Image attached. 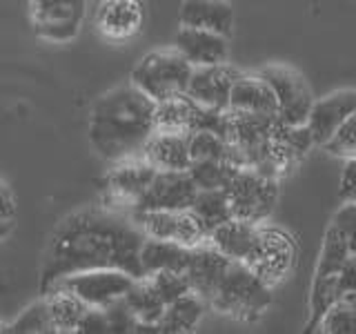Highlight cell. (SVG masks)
Wrapping results in <instances>:
<instances>
[{
    "label": "cell",
    "instance_id": "cell-1",
    "mask_svg": "<svg viewBox=\"0 0 356 334\" xmlns=\"http://www.w3.org/2000/svg\"><path fill=\"white\" fill-rule=\"evenodd\" d=\"M143 232L127 214L111 209H81L67 216L44 252L38 289L40 294L60 278L85 270H122L143 278L140 245Z\"/></svg>",
    "mask_w": 356,
    "mask_h": 334
},
{
    "label": "cell",
    "instance_id": "cell-2",
    "mask_svg": "<svg viewBox=\"0 0 356 334\" xmlns=\"http://www.w3.org/2000/svg\"><path fill=\"white\" fill-rule=\"evenodd\" d=\"M154 100L131 83L103 94L89 114V143L107 163L140 156L154 134Z\"/></svg>",
    "mask_w": 356,
    "mask_h": 334
},
{
    "label": "cell",
    "instance_id": "cell-3",
    "mask_svg": "<svg viewBox=\"0 0 356 334\" xmlns=\"http://www.w3.org/2000/svg\"><path fill=\"white\" fill-rule=\"evenodd\" d=\"M207 305L225 317L252 323L259 321L272 305V287L265 285L243 263L232 261Z\"/></svg>",
    "mask_w": 356,
    "mask_h": 334
},
{
    "label": "cell",
    "instance_id": "cell-4",
    "mask_svg": "<svg viewBox=\"0 0 356 334\" xmlns=\"http://www.w3.org/2000/svg\"><path fill=\"white\" fill-rule=\"evenodd\" d=\"M194 67L176 49L149 51L131 70V85L149 96L154 103L185 94Z\"/></svg>",
    "mask_w": 356,
    "mask_h": 334
},
{
    "label": "cell",
    "instance_id": "cell-5",
    "mask_svg": "<svg viewBox=\"0 0 356 334\" xmlns=\"http://www.w3.org/2000/svg\"><path fill=\"white\" fill-rule=\"evenodd\" d=\"M232 218L261 225L272 216L278 200V178L265 176L252 167H238L225 185Z\"/></svg>",
    "mask_w": 356,
    "mask_h": 334
},
{
    "label": "cell",
    "instance_id": "cell-6",
    "mask_svg": "<svg viewBox=\"0 0 356 334\" xmlns=\"http://www.w3.org/2000/svg\"><path fill=\"white\" fill-rule=\"evenodd\" d=\"M296 263V241L281 228H270L261 223L256 230L252 250L243 259V265L254 272L265 285H278L289 276Z\"/></svg>",
    "mask_w": 356,
    "mask_h": 334
},
{
    "label": "cell",
    "instance_id": "cell-7",
    "mask_svg": "<svg viewBox=\"0 0 356 334\" xmlns=\"http://www.w3.org/2000/svg\"><path fill=\"white\" fill-rule=\"evenodd\" d=\"M270 85L276 98V118L285 125H305L312 107V92L305 78L287 65H267L256 72Z\"/></svg>",
    "mask_w": 356,
    "mask_h": 334
},
{
    "label": "cell",
    "instance_id": "cell-8",
    "mask_svg": "<svg viewBox=\"0 0 356 334\" xmlns=\"http://www.w3.org/2000/svg\"><path fill=\"white\" fill-rule=\"evenodd\" d=\"M87 16V0H31L29 20L33 31L47 42H70L78 36Z\"/></svg>",
    "mask_w": 356,
    "mask_h": 334
},
{
    "label": "cell",
    "instance_id": "cell-9",
    "mask_svg": "<svg viewBox=\"0 0 356 334\" xmlns=\"http://www.w3.org/2000/svg\"><path fill=\"white\" fill-rule=\"evenodd\" d=\"M136 281L131 274L122 270H85L60 278L54 287H60L78 296L87 308H105L111 301L122 299ZM51 289V287H49ZM47 289V292H49Z\"/></svg>",
    "mask_w": 356,
    "mask_h": 334
},
{
    "label": "cell",
    "instance_id": "cell-10",
    "mask_svg": "<svg viewBox=\"0 0 356 334\" xmlns=\"http://www.w3.org/2000/svg\"><path fill=\"white\" fill-rule=\"evenodd\" d=\"M131 221L143 232V237L176 241L187 248H194L207 241L205 230L189 209L178 212H129Z\"/></svg>",
    "mask_w": 356,
    "mask_h": 334
},
{
    "label": "cell",
    "instance_id": "cell-11",
    "mask_svg": "<svg viewBox=\"0 0 356 334\" xmlns=\"http://www.w3.org/2000/svg\"><path fill=\"white\" fill-rule=\"evenodd\" d=\"M196 185L192 183L187 172H170L159 170L152 183L140 194L129 212H178L189 209L196 196Z\"/></svg>",
    "mask_w": 356,
    "mask_h": 334
},
{
    "label": "cell",
    "instance_id": "cell-12",
    "mask_svg": "<svg viewBox=\"0 0 356 334\" xmlns=\"http://www.w3.org/2000/svg\"><path fill=\"white\" fill-rule=\"evenodd\" d=\"M143 22V0H96L92 5V25L105 40L125 42L136 38Z\"/></svg>",
    "mask_w": 356,
    "mask_h": 334
},
{
    "label": "cell",
    "instance_id": "cell-13",
    "mask_svg": "<svg viewBox=\"0 0 356 334\" xmlns=\"http://www.w3.org/2000/svg\"><path fill=\"white\" fill-rule=\"evenodd\" d=\"M238 74L241 72L234 70V67L227 63L194 67L192 76H189L187 89H185V96L189 100H194V103L200 107L227 111L232 83L236 81Z\"/></svg>",
    "mask_w": 356,
    "mask_h": 334
},
{
    "label": "cell",
    "instance_id": "cell-14",
    "mask_svg": "<svg viewBox=\"0 0 356 334\" xmlns=\"http://www.w3.org/2000/svg\"><path fill=\"white\" fill-rule=\"evenodd\" d=\"M356 114V92L339 89L321 100H312L305 127L314 145H325V141L337 132L345 120Z\"/></svg>",
    "mask_w": 356,
    "mask_h": 334
},
{
    "label": "cell",
    "instance_id": "cell-15",
    "mask_svg": "<svg viewBox=\"0 0 356 334\" xmlns=\"http://www.w3.org/2000/svg\"><path fill=\"white\" fill-rule=\"evenodd\" d=\"M232 261L225 254H220L214 245H209L207 241L194 245L192 254H189V261L185 267V276L187 283L192 287V292L200 296L207 303L214 294V289L222 281V276L229 270Z\"/></svg>",
    "mask_w": 356,
    "mask_h": 334
},
{
    "label": "cell",
    "instance_id": "cell-16",
    "mask_svg": "<svg viewBox=\"0 0 356 334\" xmlns=\"http://www.w3.org/2000/svg\"><path fill=\"white\" fill-rule=\"evenodd\" d=\"M156 172H159V170L152 167L145 159H140V156L114 163L111 172L107 174V194H109V198H114L116 203L127 205L131 209L134 203H136V200L140 198V194L152 183V178H154Z\"/></svg>",
    "mask_w": 356,
    "mask_h": 334
},
{
    "label": "cell",
    "instance_id": "cell-17",
    "mask_svg": "<svg viewBox=\"0 0 356 334\" xmlns=\"http://www.w3.org/2000/svg\"><path fill=\"white\" fill-rule=\"evenodd\" d=\"M174 42H176L174 49L192 67L227 63L229 45H227V36H220V33L181 27Z\"/></svg>",
    "mask_w": 356,
    "mask_h": 334
},
{
    "label": "cell",
    "instance_id": "cell-18",
    "mask_svg": "<svg viewBox=\"0 0 356 334\" xmlns=\"http://www.w3.org/2000/svg\"><path fill=\"white\" fill-rule=\"evenodd\" d=\"M140 159L147 161L156 170L187 172L192 156L187 148V134L181 132H156L143 145Z\"/></svg>",
    "mask_w": 356,
    "mask_h": 334
},
{
    "label": "cell",
    "instance_id": "cell-19",
    "mask_svg": "<svg viewBox=\"0 0 356 334\" xmlns=\"http://www.w3.org/2000/svg\"><path fill=\"white\" fill-rule=\"evenodd\" d=\"M178 22L181 27L229 36L234 27V9L227 0H183Z\"/></svg>",
    "mask_w": 356,
    "mask_h": 334
},
{
    "label": "cell",
    "instance_id": "cell-20",
    "mask_svg": "<svg viewBox=\"0 0 356 334\" xmlns=\"http://www.w3.org/2000/svg\"><path fill=\"white\" fill-rule=\"evenodd\" d=\"M227 111H254V114H276V98L259 74H238L232 83Z\"/></svg>",
    "mask_w": 356,
    "mask_h": 334
},
{
    "label": "cell",
    "instance_id": "cell-21",
    "mask_svg": "<svg viewBox=\"0 0 356 334\" xmlns=\"http://www.w3.org/2000/svg\"><path fill=\"white\" fill-rule=\"evenodd\" d=\"M189 254H192V248H187V245H181L176 241L145 237L140 252H138L143 276H149L154 272H163V270L185 272Z\"/></svg>",
    "mask_w": 356,
    "mask_h": 334
},
{
    "label": "cell",
    "instance_id": "cell-22",
    "mask_svg": "<svg viewBox=\"0 0 356 334\" xmlns=\"http://www.w3.org/2000/svg\"><path fill=\"white\" fill-rule=\"evenodd\" d=\"M256 230H259V225H254V223L241 221V218H229L207 234V243L214 245V248L220 254H225L229 261L243 263V259L248 256V252L254 245Z\"/></svg>",
    "mask_w": 356,
    "mask_h": 334
},
{
    "label": "cell",
    "instance_id": "cell-23",
    "mask_svg": "<svg viewBox=\"0 0 356 334\" xmlns=\"http://www.w3.org/2000/svg\"><path fill=\"white\" fill-rule=\"evenodd\" d=\"M205 308L207 303L200 296H196L194 292L178 296L172 303H167L163 315L156 323L159 332L165 334H185V332H192L198 321L203 319L205 315Z\"/></svg>",
    "mask_w": 356,
    "mask_h": 334
},
{
    "label": "cell",
    "instance_id": "cell-24",
    "mask_svg": "<svg viewBox=\"0 0 356 334\" xmlns=\"http://www.w3.org/2000/svg\"><path fill=\"white\" fill-rule=\"evenodd\" d=\"M40 296L44 299V305H47L51 330L54 332H76L78 321H81L83 312L87 310L83 301L60 287H51L49 292H44Z\"/></svg>",
    "mask_w": 356,
    "mask_h": 334
},
{
    "label": "cell",
    "instance_id": "cell-25",
    "mask_svg": "<svg viewBox=\"0 0 356 334\" xmlns=\"http://www.w3.org/2000/svg\"><path fill=\"white\" fill-rule=\"evenodd\" d=\"M122 299H125V303L131 310V315L136 317V321L145 323V326H156L165 310L163 299L154 289L147 276L136 278Z\"/></svg>",
    "mask_w": 356,
    "mask_h": 334
},
{
    "label": "cell",
    "instance_id": "cell-26",
    "mask_svg": "<svg viewBox=\"0 0 356 334\" xmlns=\"http://www.w3.org/2000/svg\"><path fill=\"white\" fill-rule=\"evenodd\" d=\"M187 148L192 161H227L234 165H241L238 152L232 148L227 136L216 132H189L187 134Z\"/></svg>",
    "mask_w": 356,
    "mask_h": 334
},
{
    "label": "cell",
    "instance_id": "cell-27",
    "mask_svg": "<svg viewBox=\"0 0 356 334\" xmlns=\"http://www.w3.org/2000/svg\"><path fill=\"white\" fill-rule=\"evenodd\" d=\"M189 212L196 216L200 223V228L209 234L211 230H216L220 223H225L232 218L229 203L225 196V189H198Z\"/></svg>",
    "mask_w": 356,
    "mask_h": 334
},
{
    "label": "cell",
    "instance_id": "cell-28",
    "mask_svg": "<svg viewBox=\"0 0 356 334\" xmlns=\"http://www.w3.org/2000/svg\"><path fill=\"white\" fill-rule=\"evenodd\" d=\"M192 111H194V100H189L185 94L159 100V103L154 105V129L187 134L189 120H192Z\"/></svg>",
    "mask_w": 356,
    "mask_h": 334
},
{
    "label": "cell",
    "instance_id": "cell-29",
    "mask_svg": "<svg viewBox=\"0 0 356 334\" xmlns=\"http://www.w3.org/2000/svg\"><path fill=\"white\" fill-rule=\"evenodd\" d=\"M238 165L227 161H192L187 174L192 178L196 189H225Z\"/></svg>",
    "mask_w": 356,
    "mask_h": 334
},
{
    "label": "cell",
    "instance_id": "cell-30",
    "mask_svg": "<svg viewBox=\"0 0 356 334\" xmlns=\"http://www.w3.org/2000/svg\"><path fill=\"white\" fill-rule=\"evenodd\" d=\"M352 301H337L332 303L316 323L314 332L323 334H352L356 328V312Z\"/></svg>",
    "mask_w": 356,
    "mask_h": 334
},
{
    "label": "cell",
    "instance_id": "cell-31",
    "mask_svg": "<svg viewBox=\"0 0 356 334\" xmlns=\"http://www.w3.org/2000/svg\"><path fill=\"white\" fill-rule=\"evenodd\" d=\"M7 332H25V334L54 332L51 330V321H49L47 305H44V299L40 296L36 303H31L14 323H11V326H7Z\"/></svg>",
    "mask_w": 356,
    "mask_h": 334
},
{
    "label": "cell",
    "instance_id": "cell-32",
    "mask_svg": "<svg viewBox=\"0 0 356 334\" xmlns=\"http://www.w3.org/2000/svg\"><path fill=\"white\" fill-rule=\"evenodd\" d=\"M149 283L154 285V289L159 292V296L163 299V303H172L178 296L189 294L192 287L187 283V276L185 272H170V270H163V272H154L147 276Z\"/></svg>",
    "mask_w": 356,
    "mask_h": 334
},
{
    "label": "cell",
    "instance_id": "cell-33",
    "mask_svg": "<svg viewBox=\"0 0 356 334\" xmlns=\"http://www.w3.org/2000/svg\"><path fill=\"white\" fill-rule=\"evenodd\" d=\"M323 148H325L332 156H339V159H354V152H356V114L345 120L343 125L325 141Z\"/></svg>",
    "mask_w": 356,
    "mask_h": 334
},
{
    "label": "cell",
    "instance_id": "cell-34",
    "mask_svg": "<svg viewBox=\"0 0 356 334\" xmlns=\"http://www.w3.org/2000/svg\"><path fill=\"white\" fill-rule=\"evenodd\" d=\"M105 310V319H107V332H134L136 330V317L131 315V310L127 308L125 299H116L111 301Z\"/></svg>",
    "mask_w": 356,
    "mask_h": 334
},
{
    "label": "cell",
    "instance_id": "cell-35",
    "mask_svg": "<svg viewBox=\"0 0 356 334\" xmlns=\"http://www.w3.org/2000/svg\"><path fill=\"white\" fill-rule=\"evenodd\" d=\"M16 216H18V207H16V198L14 192L9 189V185L0 178V241L7 239L16 228Z\"/></svg>",
    "mask_w": 356,
    "mask_h": 334
},
{
    "label": "cell",
    "instance_id": "cell-36",
    "mask_svg": "<svg viewBox=\"0 0 356 334\" xmlns=\"http://www.w3.org/2000/svg\"><path fill=\"white\" fill-rule=\"evenodd\" d=\"M76 332H81V334H100V332H107L105 310L103 308H87L83 312L81 321H78Z\"/></svg>",
    "mask_w": 356,
    "mask_h": 334
},
{
    "label": "cell",
    "instance_id": "cell-37",
    "mask_svg": "<svg viewBox=\"0 0 356 334\" xmlns=\"http://www.w3.org/2000/svg\"><path fill=\"white\" fill-rule=\"evenodd\" d=\"M354 159H345V167L341 172V181H339V200L341 203H348V200L356 198V185H354Z\"/></svg>",
    "mask_w": 356,
    "mask_h": 334
},
{
    "label": "cell",
    "instance_id": "cell-38",
    "mask_svg": "<svg viewBox=\"0 0 356 334\" xmlns=\"http://www.w3.org/2000/svg\"><path fill=\"white\" fill-rule=\"evenodd\" d=\"M0 332H7V326H0Z\"/></svg>",
    "mask_w": 356,
    "mask_h": 334
}]
</instances>
